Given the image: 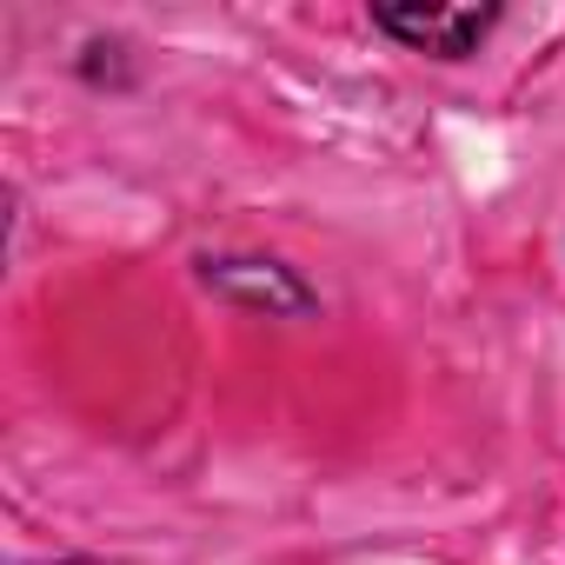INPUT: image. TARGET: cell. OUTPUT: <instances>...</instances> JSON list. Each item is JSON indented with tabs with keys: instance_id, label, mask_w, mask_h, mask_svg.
<instances>
[{
	"instance_id": "cell-1",
	"label": "cell",
	"mask_w": 565,
	"mask_h": 565,
	"mask_svg": "<svg viewBox=\"0 0 565 565\" xmlns=\"http://www.w3.org/2000/svg\"><path fill=\"white\" fill-rule=\"evenodd\" d=\"M373 21L393 41H406V47H419L433 61H459V54H472L486 41L492 8H373Z\"/></svg>"
},
{
	"instance_id": "cell-2",
	"label": "cell",
	"mask_w": 565,
	"mask_h": 565,
	"mask_svg": "<svg viewBox=\"0 0 565 565\" xmlns=\"http://www.w3.org/2000/svg\"><path fill=\"white\" fill-rule=\"evenodd\" d=\"M206 279H220L226 294H246V300H259V307H287V313H307L313 300H307V287L300 279H287L279 266H253V259H226V266H206Z\"/></svg>"
}]
</instances>
